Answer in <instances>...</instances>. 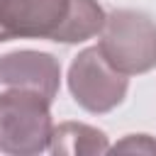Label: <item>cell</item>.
<instances>
[{"label":"cell","instance_id":"obj_5","mask_svg":"<svg viewBox=\"0 0 156 156\" xmlns=\"http://www.w3.org/2000/svg\"><path fill=\"white\" fill-rule=\"evenodd\" d=\"M61 85V66L46 51H12L0 56V93L29 90L54 102Z\"/></svg>","mask_w":156,"mask_h":156},{"label":"cell","instance_id":"obj_8","mask_svg":"<svg viewBox=\"0 0 156 156\" xmlns=\"http://www.w3.org/2000/svg\"><path fill=\"white\" fill-rule=\"evenodd\" d=\"M2 41H7V37H5V32H2V27H0V44Z\"/></svg>","mask_w":156,"mask_h":156},{"label":"cell","instance_id":"obj_1","mask_svg":"<svg viewBox=\"0 0 156 156\" xmlns=\"http://www.w3.org/2000/svg\"><path fill=\"white\" fill-rule=\"evenodd\" d=\"M105 12L98 0H0V27L10 39L78 44L100 34Z\"/></svg>","mask_w":156,"mask_h":156},{"label":"cell","instance_id":"obj_3","mask_svg":"<svg viewBox=\"0 0 156 156\" xmlns=\"http://www.w3.org/2000/svg\"><path fill=\"white\" fill-rule=\"evenodd\" d=\"M51 102L29 90L0 93V151L29 156L49 149L54 122Z\"/></svg>","mask_w":156,"mask_h":156},{"label":"cell","instance_id":"obj_7","mask_svg":"<svg viewBox=\"0 0 156 156\" xmlns=\"http://www.w3.org/2000/svg\"><path fill=\"white\" fill-rule=\"evenodd\" d=\"M110 151H127V154H156V141L149 134H129L122 141H117L115 146H110Z\"/></svg>","mask_w":156,"mask_h":156},{"label":"cell","instance_id":"obj_2","mask_svg":"<svg viewBox=\"0 0 156 156\" xmlns=\"http://www.w3.org/2000/svg\"><path fill=\"white\" fill-rule=\"evenodd\" d=\"M98 49L115 71L146 73L156 68V22L139 10H115L105 15Z\"/></svg>","mask_w":156,"mask_h":156},{"label":"cell","instance_id":"obj_4","mask_svg":"<svg viewBox=\"0 0 156 156\" xmlns=\"http://www.w3.org/2000/svg\"><path fill=\"white\" fill-rule=\"evenodd\" d=\"M127 88L129 76L115 71L98 46L83 49L68 68V90L73 100L93 115L115 110L124 100Z\"/></svg>","mask_w":156,"mask_h":156},{"label":"cell","instance_id":"obj_6","mask_svg":"<svg viewBox=\"0 0 156 156\" xmlns=\"http://www.w3.org/2000/svg\"><path fill=\"white\" fill-rule=\"evenodd\" d=\"M51 154H66V156H80V154H107L110 144L105 132L83 124V122H63L54 127L51 141H49Z\"/></svg>","mask_w":156,"mask_h":156}]
</instances>
